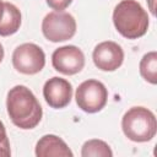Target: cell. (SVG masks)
<instances>
[{
    "mask_svg": "<svg viewBox=\"0 0 157 157\" xmlns=\"http://www.w3.org/2000/svg\"><path fill=\"white\" fill-rule=\"evenodd\" d=\"M36 156L37 157H72L74 153L66 145V142L56 135H44L42 136L36 145Z\"/></svg>",
    "mask_w": 157,
    "mask_h": 157,
    "instance_id": "obj_10",
    "label": "cell"
},
{
    "mask_svg": "<svg viewBox=\"0 0 157 157\" xmlns=\"http://www.w3.org/2000/svg\"><path fill=\"white\" fill-rule=\"evenodd\" d=\"M76 104L86 113H97L102 110L108 99L105 86L97 80H86L76 90Z\"/></svg>",
    "mask_w": 157,
    "mask_h": 157,
    "instance_id": "obj_5",
    "label": "cell"
},
{
    "mask_svg": "<svg viewBox=\"0 0 157 157\" xmlns=\"http://www.w3.org/2000/svg\"><path fill=\"white\" fill-rule=\"evenodd\" d=\"M124 135L134 142H146L155 137L157 132V120L155 114L145 107L130 108L121 119Z\"/></svg>",
    "mask_w": 157,
    "mask_h": 157,
    "instance_id": "obj_3",
    "label": "cell"
},
{
    "mask_svg": "<svg viewBox=\"0 0 157 157\" xmlns=\"http://www.w3.org/2000/svg\"><path fill=\"white\" fill-rule=\"evenodd\" d=\"M81 156L82 157H112L113 152L110 150V147L108 146L107 142L102 141V140H88L83 144L82 150H81Z\"/></svg>",
    "mask_w": 157,
    "mask_h": 157,
    "instance_id": "obj_13",
    "label": "cell"
},
{
    "mask_svg": "<svg viewBox=\"0 0 157 157\" xmlns=\"http://www.w3.org/2000/svg\"><path fill=\"white\" fill-rule=\"evenodd\" d=\"M150 1V10H151V12L155 15V6L152 5V2H153V0H148Z\"/></svg>",
    "mask_w": 157,
    "mask_h": 157,
    "instance_id": "obj_17",
    "label": "cell"
},
{
    "mask_svg": "<svg viewBox=\"0 0 157 157\" xmlns=\"http://www.w3.org/2000/svg\"><path fill=\"white\" fill-rule=\"evenodd\" d=\"M115 29L128 39H137L148 29V16L136 0H121L113 11Z\"/></svg>",
    "mask_w": 157,
    "mask_h": 157,
    "instance_id": "obj_2",
    "label": "cell"
},
{
    "mask_svg": "<svg viewBox=\"0 0 157 157\" xmlns=\"http://www.w3.org/2000/svg\"><path fill=\"white\" fill-rule=\"evenodd\" d=\"M2 4H4V1L0 0V12H1V10H2Z\"/></svg>",
    "mask_w": 157,
    "mask_h": 157,
    "instance_id": "obj_18",
    "label": "cell"
},
{
    "mask_svg": "<svg viewBox=\"0 0 157 157\" xmlns=\"http://www.w3.org/2000/svg\"><path fill=\"white\" fill-rule=\"evenodd\" d=\"M21 26V12L11 2H4L0 12V36L7 37L16 33Z\"/></svg>",
    "mask_w": 157,
    "mask_h": 157,
    "instance_id": "obj_11",
    "label": "cell"
},
{
    "mask_svg": "<svg viewBox=\"0 0 157 157\" xmlns=\"http://www.w3.org/2000/svg\"><path fill=\"white\" fill-rule=\"evenodd\" d=\"M11 155L10 142L6 135V129L2 121L0 120V157H9Z\"/></svg>",
    "mask_w": 157,
    "mask_h": 157,
    "instance_id": "obj_14",
    "label": "cell"
},
{
    "mask_svg": "<svg viewBox=\"0 0 157 157\" xmlns=\"http://www.w3.org/2000/svg\"><path fill=\"white\" fill-rule=\"evenodd\" d=\"M48 6L55 11H63L72 2V0H45Z\"/></svg>",
    "mask_w": 157,
    "mask_h": 157,
    "instance_id": "obj_15",
    "label": "cell"
},
{
    "mask_svg": "<svg viewBox=\"0 0 157 157\" xmlns=\"http://www.w3.org/2000/svg\"><path fill=\"white\" fill-rule=\"evenodd\" d=\"M13 67L25 75L38 74L45 65V54L34 43H23L12 53Z\"/></svg>",
    "mask_w": 157,
    "mask_h": 157,
    "instance_id": "obj_6",
    "label": "cell"
},
{
    "mask_svg": "<svg viewBox=\"0 0 157 157\" xmlns=\"http://www.w3.org/2000/svg\"><path fill=\"white\" fill-rule=\"evenodd\" d=\"M6 108L11 121L23 130L36 128L43 114L42 107L33 92L22 85H17L9 91Z\"/></svg>",
    "mask_w": 157,
    "mask_h": 157,
    "instance_id": "obj_1",
    "label": "cell"
},
{
    "mask_svg": "<svg viewBox=\"0 0 157 157\" xmlns=\"http://www.w3.org/2000/svg\"><path fill=\"white\" fill-rule=\"evenodd\" d=\"M140 74L150 83H157V53L150 52L145 54L140 61Z\"/></svg>",
    "mask_w": 157,
    "mask_h": 157,
    "instance_id": "obj_12",
    "label": "cell"
},
{
    "mask_svg": "<svg viewBox=\"0 0 157 157\" xmlns=\"http://www.w3.org/2000/svg\"><path fill=\"white\" fill-rule=\"evenodd\" d=\"M92 58L94 65L99 70L115 71L123 64L124 52L118 43L112 40H105L96 45Z\"/></svg>",
    "mask_w": 157,
    "mask_h": 157,
    "instance_id": "obj_8",
    "label": "cell"
},
{
    "mask_svg": "<svg viewBox=\"0 0 157 157\" xmlns=\"http://www.w3.org/2000/svg\"><path fill=\"white\" fill-rule=\"evenodd\" d=\"M2 59H4V48H2V45L0 43V63L2 61Z\"/></svg>",
    "mask_w": 157,
    "mask_h": 157,
    "instance_id": "obj_16",
    "label": "cell"
},
{
    "mask_svg": "<svg viewBox=\"0 0 157 157\" xmlns=\"http://www.w3.org/2000/svg\"><path fill=\"white\" fill-rule=\"evenodd\" d=\"M43 96L49 107L61 109L65 108L72 98V86L67 80L54 76L44 83Z\"/></svg>",
    "mask_w": 157,
    "mask_h": 157,
    "instance_id": "obj_9",
    "label": "cell"
},
{
    "mask_svg": "<svg viewBox=\"0 0 157 157\" xmlns=\"http://www.w3.org/2000/svg\"><path fill=\"white\" fill-rule=\"evenodd\" d=\"M44 37L54 43L71 39L76 33V21L72 15L64 11H53L45 15L42 22Z\"/></svg>",
    "mask_w": 157,
    "mask_h": 157,
    "instance_id": "obj_4",
    "label": "cell"
},
{
    "mask_svg": "<svg viewBox=\"0 0 157 157\" xmlns=\"http://www.w3.org/2000/svg\"><path fill=\"white\" fill-rule=\"evenodd\" d=\"M53 67L64 75H75L85 66V55L75 45H64L54 50L52 55Z\"/></svg>",
    "mask_w": 157,
    "mask_h": 157,
    "instance_id": "obj_7",
    "label": "cell"
}]
</instances>
